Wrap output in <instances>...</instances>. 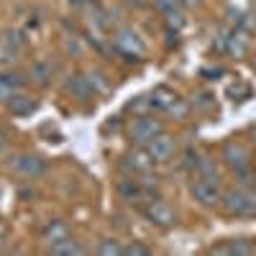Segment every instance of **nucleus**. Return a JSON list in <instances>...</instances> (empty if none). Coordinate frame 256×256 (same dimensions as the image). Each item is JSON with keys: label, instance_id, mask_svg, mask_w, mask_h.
<instances>
[{"label": "nucleus", "instance_id": "nucleus-15", "mask_svg": "<svg viewBox=\"0 0 256 256\" xmlns=\"http://www.w3.org/2000/svg\"><path fill=\"white\" fill-rule=\"evenodd\" d=\"M177 100H180V98L169 90V88H156L152 95H148V105H152L154 110H169Z\"/></svg>", "mask_w": 256, "mask_h": 256}, {"label": "nucleus", "instance_id": "nucleus-1", "mask_svg": "<svg viewBox=\"0 0 256 256\" xmlns=\"http://www.w3.org/2000/svg\"><path fill=\"white\" fill-rule=\"evenodd\" d=\"M223 208L230 216H238V218H246V216H256V195L248 190H230L223 195Z\"/></svg>", "mask_w": 256, "mask_h": 256}, {"label": "nucleus", "instance_id": "nucleus-25", "mask_svg": "<svg viewBox=\"0 0 256 256\" xmlns=\"http://www.w3.org/2000/svg\"><path fill=\"white\" fill-rule=\"evenodd\" d=\"M6 146H8V138H6V134H3V131H0V152H3Z\"/></svg>", "mask_w": 256, "mask_h": 256}, {"label": "nucleus", "instance_id": "nucleus-18", "mask_svg": "<svg viewBox=\"0 0 256 256\" xmlns=\"http://www.w3.org/2000/svg\"><path fill=\"white\" fill-rule=\"evenodd\" d=\"M49 251H52L54 256H82V254H84V246H80V244L72 241V236H70V238H64V241H59V244H52Z\"/></svg>", "mask_w": 256, "mask_h": 256}, {"label": "nucleus", "instance_id": "nucleus-8", "mask_svg": "<svg viewBox=\"0 0 256 256\" xmlns=\"http://www.w3.org/2000/svg\"><path fill=\"white\" fill-rule=\"evenodd\" d=\"M223 159H226V164L233 169V172L248 169V152H246L241 144H236V141H228L223 146Z\"/></svg>", "mask_w": 256, "mask_h": 256}, {"label": "nucleus", "instance_id": "nucleus-10", "mask_svg": "<svg viewBox=\"0 0 256 256\" xmlns=\"http://www.w3.org/2000/svg\"><path fill=\"white\" fill-rule=\"evenodd\" d=\"M154 6H156V10L164 16V20H166V26L169 28H180L182 26V3L180 0H154Z\"/></svg>", "mask_w": 256, "mask_h": 256}, {"label": "nucleus", "instance_id": "nucleus-12", "mask_svg": "<svg viewBox=\"0 0 256 256\" xmlns=\"http://www.w3.org/2000/svg\"><path fill=\"white\" fill-rule=\"evenodd\" d=\"M67 90H70L74 98H80V100L95 98V88H92V82L88 80V74H72V77L67 80Z\"/></svg>", "mask_w": 256, "mask_h": 256}, {"label": "nucleus", "instance_id": "nucleus-17", "mask_svg": "<svg viewBox=\"0 0 256 256\" xmlns=\"http://www.w3.org/2000/svg\"><path fill=\"white\" fill-rule=\"evenodd\" d=\"M64 238H70V226L64 220H52V223L44 226V241H49V246L59 244Z\"/></svg>", "mask_w": 256, "mask_h": 256}, {"label": "nucleus", "instance_id": "nucleus-20", "mask_svg": "<svg viewBox=\"0 0 256 256\" xmlns=\"http://www.w3.org/2000/svg\"><path fill=\"white\" fill-rule=\"evenodd\" d=\"M0 41H6V44H8L10 49H16V52H20V49H24V44H26V41L20 38V34H18V31H6Z\"/></svg>", "mask_w": 256, "mask_h": 256}, {"label": "nucleus", "instance_id": "nucleus-27", "mask_svg": "<svg viewBox=\"0 0 256 256\" xmlns=\"http://www.w3.org/2000/svg\"><path fill=\"white\" fill-rule=\"evenodd\" d=\"M180 3H187V6H195L198 0H180Z\"/></svg>", "mask_w": 256, "mask_h": 256}, {"label": "nucleus", "instance_id": "nucleus-6", "mask_svg": "<svg viewBox=\"0 0 256 256\" xmlns=\"http://www.w3.org/2000/svg\"><path fill=\"white\" fill-rule=\"evenodd\" d=\"M18 174H24V177H41L46 172V162L41 159V156H36V154H18V156H13L10 162H8Z\"/></svg>", "mask_w": 256, "mask_h": 256}, {"label": "nucleus", "instance_id": "nucleus-4", "mask_svg": "<svg viewBox=\"0 0 256 256\" xmlns=\"http://www.w3.org/2000/svg\"><path fill=\"white\" fill-rule=\"evenodd\" d=\"M190 192H192V198H195L200 205H218L223 200V192H220V184L218 180H210V177H198V180H192L190 184Z\"/></svg>", "mask_w": 256, "mask_h": 256}, {"label": "nucleus", "instance_id": "nucleus-22", "mask_svg": "<svg viewBox=\"0 0 256 256\" xmlns=\"http://www.w3.org/2000/svg\"><path fill=\"white\" fill-rule=\"evenodd\" d=\"M98 254H102V256H116V254H123V246H118L116 241H102L100 246H98Z\"/></svg>", "mask_w": 256, "mask_h": 256}, {"label": "nucleus", "instance_id": "nucleus-23", "mask_svg": "<svg viewBox=\"0 0 256 256\" xmlns=\"http://www.w3.org/2000/svg\"><path fill=\"white\" fill-rule=\"evenodd\" d=\"M187 110H190V108H187V105H184L182 100H177V102L172 105V108H169V113L177 116V118H187Z\"/></svg>", "mask_w": 256, "mask_h": 256}, {"label": "nucleus", "instance_id": "nucleus-3", "mask_svg": "<svg viewBox=\"0 0 256 256\" xmlns=\"http://www.w3.org/2000/svg\"><path fill=\"white\" fill-rule=\"evenodd\" d=\"M159 134H164V126H162V120H156V118H148V116L136 118V120H134V126H131V131H128L131 141H134V144H138V146H148V144H152Z\"/></svg>", "mask_w": 256, "mask_h": 256}, {"label": "nucleus", "instance_id": "nucleus-7", "mask_svg": "<svg viewBox=\"0 0 256 256\" xmlns=\"http://www.w3.org/2000/svg\"><path fill=\"white\" fill-rule=\"evenodd\" d=\"M174 148H177V141L169 136V134H159L152 144L146 146V152H148V156H152L156 164H164V162H169L174 156Z\"/></svg>", "mask_w": 256, "mask_h": 256}, {"label": "nucleus", "instance_id": "nucleus-19", "mask_svg": "<svg viewBox=\"0 0 256 256\" xmlns=\"http://www.w3.org/2000/svg\"><path fill=\"white\" fill-rule=\"evenodd\" d=\"M52 64L49 62H36L31 67V82L38 84V88H46V84L52 82Z\"/></svg>", "mask_w": 256, "mask_h": 256}, {"label": "nucleus", "instance_id": "nucleus-21", "mask_svg": "<svg viewBox=\"0 0 256 256\" xmlns=\"http://www.w3.org/2000/svg\"><path fill=\"white\" fill-rule=\"evenodd\" d=\"M123 254H126V256H152V248L144 246V244H138V241H134V244L123 246Z\"/></svg>", "mask_w": 256, "mask_h": 256}, {"label": "nucleus", "instance_id": "nucleus-14", "mask_svg": "<svg viewBox=\"0 0 256 256\" xmlns=\"http://www.w3.org/2000/svg\"><path fill=\"white\" fill-rule=\"evenodd\" d=\"M256 251V246H254V241H246V238H236V241H228V244H220V246H212L210 248V254H236V256H248V254H254Z\"/></svg>", "mask_w": 256, "mask_h": 256}, {"label": "nucleus", "instance_id": "nucleus-2", "mask_svg": "<svg viewBox=\"0 0 256 256\" xmlns=\"http://www.w3.org/2000/svg\"><path fill=\"white\" fill-rule=\"evenodd\" d=\"M113 46L120 56H126L128 62H144L146 56V46H144V41L134 34V31H118L113 36Z\"/></svg>", "mask_w": 256, "mask_h": 256}, {"label": "nucleus", "instance_id": "nucleus-26", "mask_svg": "<svg viewBox=\"0 0 256 256\" xmlns=\"http://www.w3.org/2000/svg\"><path fill=\"white\" fill-rule=\"evenodd\" d=\"M88 0H70V6H84Z\"/></svg>", "mask_w": 256, "mask_h": 256}, {"label": "nucleus", "instance_id": "nucleus-9", "mask_svg": "<svg viewBox=\"0 0 256 256\" xmlns=\"http://www.w3.org/2000/svg\"><path fill=\"white\" fill-rule=\"evenodd\" d=\"M154 164L156 162L148 156V152H134V154L123 156V169L126 172H134V174H148Z\"/></svg>", "mask_w": 256, "mask_h": 256}, {"label": "nucleus", "instance_id": "nucleus-16", "mask_svg": "<svg viewBox=\"0 0 256 256\" xmlns=\"http://www.w3.org/2000/svg\"><path fill=\"white\" fill-rule=\"evenodd\" d=\"M226 52L233 54V56H244L248 52V36L244 28H236L228 38H226Z\"/></svg>", "mask_w": 256, "mask_h": 256}, {"label": "nucleus", "instance_id": "nucleus-5", "mask_svg": "<svg viewBox=\"0 0 256 256\" xmlns=\"http://www.w3.org/2000/svg\"><path fill=\"white\" fill-rule=\"evenodd\" d=\"M144 216H146L148 223H154V226H159V228H172V226H177V212H174V208L166 205V202H162L159 198L144 205Z\"/></svg>", "mask_w": 256, "mask_h": 256}, {"label": "nucleus", "instance_id": "nucleus-13", "mask_svg": "<svg viewBox=\"0 0 256 256\" xmlns=\"http://www.w3.org/2000/svg\"><path fill=\"white\" fill-rule=\"evenodd\" d=\"M24 88V77L16 72H3L0 74V102H8L16 92H20Z\"/></svg>", "mask_w": 256, "mask_h": 256}, {"label": "nucleus", "instance_id": "nucleus-11", "mask_svg": "<svg viewBox=\"0 0 256 256\" xmlns=\"http://www.w3.org/2000/svg\"><path fill=\"white\" fill-rule=\"evenodd\" d=\"M36 108H38V102H36L31 95H24V92H16V95L8 100V110H10L13 116H18V118H26V116L36 113Z\"/></svg>", "mask_w": 256, "mask_h": 256}, {"label": "nucleus", "instance_id": "nucleus-24", "mask_svg": "<svg viewBox=\"0 0 256 256\" xmlns=\"http://www.w3.org/2000/svg\"><path fill=\"white\" fill-rule=\"evenodd\" d=\"M200 100H198V105H200V108H210V105H212V98L208 95V92H202V95H198Z\"/></svg>", "mask_w": 256, "mask_h": 256}]
</instances>
